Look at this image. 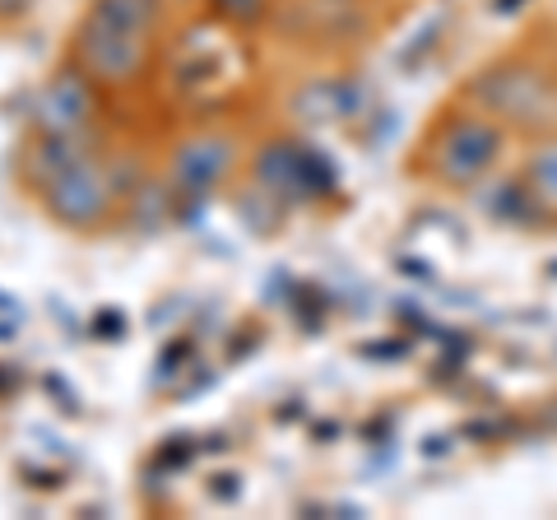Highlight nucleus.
Segmentation results:
<instances>
[{"label": "nucleus", "mask_w": 557, "mask_h": 520, "mask_svg": "<svg viewBox=\"0 0 557 520\" xmlns=\"http://www.w3.org/2000/svg\"><path fill=\"white\" fill-rule=\"evenodd\" d=\"M153 14H159V0H94L75 38L84 75H94L98 84H131L145 71Z\"/></svg>", "instance_id": "f257e3e1"}, {"label": "nucleus", "mask_w": 557, "mask_h": 520, "mask_svg": "<svg viewBox=\"0 0 557 520\" xmlns=\"http://www.w3.org/2000/svg\"><path fill=\"white\" fill-rule=\"evenodd\" d=\"M108 205H112V182L89 153H84L79 163L61 168L57 177L47 182V210L61 223H70V228H89V223H98L108 214Z\"/></svg>", "instance_id": "f03ea898"}, {"label": "nucleus", "mask_w": 557, "mask_h": 520, "mask_svg": "<svg viewBox=\"0 0 557 520\" xmlns=\"http://www.w3.org/2000/svg\"><path fill=\"white\" fill-rule=\"evenodd\" d=\"M493 159H497V131L483 126V121H456V126L442 135V145H437V168H442V177H450V182L479 177Z\"/></svg>", "instance_id": "7ed1b4c3"}, {"label": "nucleus", "mask_w": 557, "mask_h": 520, "mask_svg": "<svg viewBox=\"0 0 557 520\" xmlns=\"http://www.w3.org/2000/svg\"><path fill=\"white\" fill-rule=\"evenodd\" d=\"M89 108H94L89 79L79 71H61L38 98V121L42 131H79L89 121Z\"/></svg>", "instance_id": "20e7f679"}, {"label": "nucleus", "mask_w": 557, "mask_h": 520, "mask_svg": "<svg viewBox=\"0 0 557 520\" xmlns=\"http://www.w3.org/2000/svg\"><path fill=\"white\" fill-rule=\"evenodd\" d=\"M223 168H228V145L196 140V145H186L177 159V186L190 190V196H205V190L223 177Z\"/></svg>", "instance_id": "39448f33"}, {"label": "nucleus", "mask_w": 557, "mask_h": 520, "mask_svg": "<svg viewBox=\"0 0 557 520\" xmlns=\"http://www.w3.org/2000/svg\"><path fill=\"white\" fill-rule=\"evenodd\" d=\"M256 177L265 182L270 190H293L302 182V153L288 149V145H270L265 153H260V163H256Z\"/></svg>", "instance_id": "423d86ee"}, {"label": "nucleus", "mask_w": 557, "mask_h": 520, "mask_svg": "<svg viewBox=\"0 0 557 520\" xmlns=\"http://www.w3.org/2000/svg\"><path fill=\"white\" fill-rule=\"evenodd\" d=\"M534 190L544 196L548 205H557V145L553 149H544L534 159Z\"/></svg>", "instance_id": "0eeeda50"}, {"label": "nucleus", "mask_w": 557, "mask_h": 520, "mask_svg": "<svg viewBox=\"0 0 557 520\" xmlns=\"http://www.w3.org/2000/svg\"><path fill=\"white\" fill-rule=\"evenodd\" d=\"M214 5H219V14H228L233 24H251V20H260L265 0H214Z\"/></svg>", "instance_id": "6e6552de"}]
</instances>
